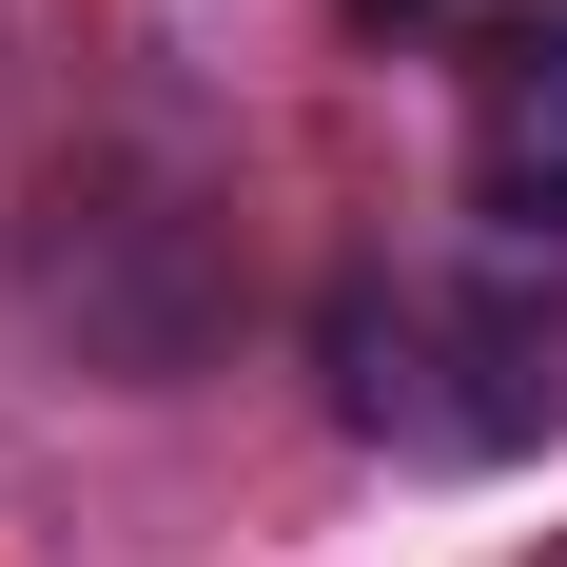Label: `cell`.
<instances>
[{
    "mask_svg": "<svg viewBox=\"0 0 567 567\" xmlns=\"http://www.w3.org/2000/svg\"><path fill=\"white\" fill-rule=\"evenodd\" d=\"M392 20H451V0H392Z\"/></svg>",
    "mask_w": 567,
    "mask_h": 567,
    "instance_id": "3",
    "label": "cell"
},
{
    "mask_svg": "<svg viewBox=\"0 0 567 567\" xmlns=\"http://www.w3.org/2000/svg\"><path fill=\"white\" fill-rule=\"evenodd\" d=\"M333 411L372 431V451H431V470H489V451H528L567 411V313L528 275H352L333 293Z\"/></svg>",
    "mask_w": 567,
    "mask_h": 567,
    "instance_id": "1",
    "label": "cell"
},
{
    "mask_svg": "<svg viewBox=\"0 0 567 567\" xmlns=\"http://www.w3.org/2000/svg\"><path fill=\"white\" fill-rule=\"evenodd\" d=\"M470 196L509 235H567V59H489V117H470Z\"/></svg>",
    "mask_w": 567,
    "mask_h": 567,
    "instance_id": "2",
    "label": "cell"
}]
</instances>
